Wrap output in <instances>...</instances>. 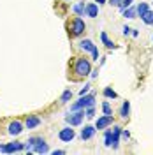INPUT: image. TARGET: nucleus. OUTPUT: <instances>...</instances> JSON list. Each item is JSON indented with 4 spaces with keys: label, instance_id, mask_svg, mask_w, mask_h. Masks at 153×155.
Masks as SVG:
<instances>
[{
    "label": "nucleus",
    "instance_id": "obj_3",
    "mask_svg": "<svg viewBox=\"0 0 153 155\" xmlns=\"http://www.w3.org/2000/svg\"><path fill=\"white\" fill-rule=\"evenodd\" d=\"M88 106H95V95L93 94H90V95H81L79 97V101L74 102L72 106H70V111H77V109H85Z\"/></svg>",
    "mask_w": 153,
    "mask_h": 155
},
{
    "label": "nucleus",
    "instance_id": "obj_33",
    "mask_svg": "<svg viewBox=\"0 0 153 155\" xmlns=\"http://www.w3.org/2000/svg\"><path fill=\"white\" fill-rule=\"evenodd\" d=\"M93 2H99V5H102V4H106L107 0H93Z\"/></svg>",
    "mask_w": 153,
    "mask_h": 155
},
{
    "label": "nucleus",
    "instance_id": "obj_13",
    "mask_svg": "<svg viewBox=\"0 0 153 155\" xmlns=\"http://www.w3.org/2000/svg\"><path fill=\"white\" fill-rule=\"evenodd\" d=\"M48 152H49V148L44 139H41L35 146H32V153H48Z\"/></svg>",
    "mask_w": 153,
    "mask_h": 155
},
{
    "label": "nucleus",
    "instance_id": "obj_17",
    "mask_svg": "<svg viewBox=\"0 0 153 155\" xmlns=\"http://www.w3.org/2000/svg\"><path fill=\"white\" fill-rule=\"evenodd\" d=\"M72 11L76 12V16H85V4L83 2H77L72 5Z\"/></svg>",
    "mask_w": 153,
    "mask_h": 155
},
{
    "label": "nucleus",
    "instance_id": "obj_6",
    "mask_svg": "<svg viewBox=\"0 0 153 155\" xmlns=\"http://www.w3.org/2000/svg\"><path fill=\"white\" fill-rule=\"evenodd\" d=\"M74 137H76V132H74V129H70V125L65 127V129H62V130L58 132V139L63 141V143H70Z\"/></svg>",
    "mask_w": 153,
    "mask_h": 155
},
{
    "label": "nucleus",
    "instance_id": "obj_28",
    "mask_svg": "<svg viewBox=\"0 0 153 155\" xmlns=\"http://www.w3.org/2000/svg\"><path fill=\"white\" fill-rule=\"evenodd\" d=\"M122 139H123V141H129V139H130V132H129V130H122Z\"/></svg>",
    "mask_w": 153,
    "mask_h": 155
},
{
    "label": "nucleus",
    "instance_id": "obj_20",
    "mask_svg": "<svg viewBox=\"0 0 153 155\" xmlns=\"http://www.w3.org/2000/svg\"><path fill=\"white\" fill-rule=\"evenodd\" d=\"M102 94H104L106 99H116V97H118V94H116V92L113 90V88H109V87H106Z\"/></svg>",
    "mask_w": 153,
    "mask_h": 155
},
{
    "label": "nucleus",
    "instance_id": "obj_30",
    "mask_svg": "<svg viewBox=\"0 0 153 155\" xmlns=\"http://www.w3.org/2000/svg\"><path fill=\"white\" fill-rule=\"evenodd\" d=\"M122 30H123V35H129V34L132 32V28H130V27H127V25H125V27H123Z\"/></svg>",
    "mask_w": 153,
    "mask_h": 155
},
{
    "label": "nucleus",
    "instance_id": "obj_27",
    "mask_svg": "<svg viewBox=\"0 0 153 155\" xmlns=\"http://www.w3.org/2000/svg\"><path fill=\"white\" fill-rule=\"evenodd\" d=\"M90 87H92V85H90V83H86L85 88H81V90H79V95H85V94H88V92H90Z\"/></svg>",
    "mask_w": 153,
    "mask_h": 155
},
{
    "label": "nucleus",
    "instance_id": "obj_14",
    "mask_svg": "<svg viewBox=\"0 0 153 155\" xmlns=\"http://www.w3.org/2000/svg\"><path fill=\"white\" fill-rule=\"evenodd\" d=\"M79 48L83 49V51L92 53V51H95V49H97V46L90 41V39H83V41H79Z\"/></svg>",
    "mask_w": 153,
    "mask_h": 155
},
{
    "label": "nucleus",
    "instance_id": "obj_34",
    "mask_svg": "<svg viewBox=\"0 0 153 155\" xmlns=\"http://www.w3.org/2000/svg\"><path fill=\"white\" fill-rule=\"evenodd\" d=\"M151 41H153V35H151Z\"/></svg>",
    "mask_w": 153,
    "mask_h": 155
},
{
    "label": "nucleus",
    "instance_id": "obj_22",
    "mask_svg": "<svg viewBox=\"0 0 153 155\" xmlns=\"http://www.w3.org/2000/svg\"><path fill=\"white\" fill-rule=\"evenodd\" d=\"M104 145L106 146H111V129H104Z\"/></svg>",
    "mask_w": 153,
    "mask_h": 155
},
{
    "label": "nucleus",
    "instance_id": "obj_5",
    "mask_svg": "<svg viewBox=\"0 0 153 155\" xmlns=\"http://www.w3.org/2000/svg\"><path fill=\"white\" fill-rule=\"evenodd\" d=\"M23 150H25V143H21V141H12V143H7V145H0L2 153H18V152H23Z\"/></svg>",
    "mask_w": 153,
    "mask_h": 155
},
{
    "label": "nucleus",
    "instance_id": "obj_16",
    "mask_svg": "<svg viewBox=\"0 0 153 155\" xmlns=\"http://www.w3.org/2000/svg\"><path fill=\"white\" fill-rule=\"evenodd\" d=\"M129 113H130V102L129 101H123V104L120 107V116L122 118H129Z\"/></svg>",
    "mask_w": 153,
    "mask_h": 155
},
{
    "label": "nucleus",
    "instance_id": "obj_4",
    "mask_svg": "<svg viewBox=\"0 0 153 155\" xmlns=\"http://www.w3.org/2000/svg\"><path fill=\"white\" fill-rule=\"evenodd\" d=\"M83 118H85V109H77V111H70L65 116V122L70 127H77V125L83 124Z\"/></svg>",
    "mask_w": 153,
    "mask_h": 155
},
{
    "label": "nucleus",
    "instance_id": "obj_10",
    "mask_svg": "<svg viewBox=\"0 0 153 155\" xmlns=\"http://www.w3.org/2000/svg\"><path fill=\"white\" fill-rule=\"evenodd\" d=\"M39 125H41V118H39L37 115H28L25 118V129L32 130V129H35V127H39Z\"/></svg>",
    "mask_w": 153,
    "mask_h": 155
},
{
    "label": "nucleus",
    "instance_id": "obj_2",
    "mask_svg": "<svg viewBox=\"0 0 153 155\" xmlns=\"http://www.w3.org/2000/svg\"><path fill=\"white\" fill-rule=\"evenodd\" d=\"M85 30H86V25H85V21L79 18V16H76V18L69 23V34H70L72 37H79V35H83Z\"/></svg>",
    "mask_w": 153,
    "mask_h": 155
},
{
    "label": "nucleus",
    "instance_id": "obj_25",
    "mask_svg": "<svg viewBox=\"0 0 153 155\" xmlns=\"http://www.w3.org/2000/svg\"><path fill=\"white\" fill-rule=\"evenodd\" d=\"M85 116L86 118H93V116H95V109H93V106L85 107Z\"/></svg>",
    "mask_w": 153,
    "mask_h": 155
},
{
    "label": "nucleus",
    "instance_id": "obj_21",
    "mask_svg": "<svg viewBox=\"0 0 153 155\" xmlns=\"http://www.w3.org/2000/svg\"><path fill=\"white\" fill-rule=\"evenodd\" d=\"M122 12H123V18H127V19L135 18V9L134 7H127V9H123Z\"/></svg>",
    "mask_w": 153,
    "mask_h": 155
},
{
    "label": "nucleus",
    "instance_id": "obj_32",
    "mask_svg": "<svg viewBox=\"0 0 153 155\" xmlns=\"http://www.w3.org/2000/svg\"><path fill=\"white\" fill-rule=\"evenodd\" d=\"M130 34H132L134 37H137V35H139V32H137V30H134V28H132V32H130Z\"/></svg>",
    "mask_w": 153,
    "mask_h": 155
},
{
    "label": "nucleus",
    "instance_id": "obj_23",
    "mask_svg": "<svg viewBox=\"0 0 153 155\" xmlns=\"http://www.w3.org/2000/svg\"><path fill=\"white\" fill-rule=\"evenodd\" d=\"M102 111H104V115H113V109H111L109 101H104L102 102Z\"/></svg>",
    "mask_w": 153,
    "mask_h": 155
},
{
    "label": "nucleus",
    "instance_id": "obj_18",
    "mask_svg": "<svg viewBox=\"0 0 153 155\" xmlns=\"http://www.w3.org/2000/svg\"><path fill=\"white\" fill-rule=\"evenodd\" d=\"M141 19H143V23L144 25H153V11H146L143 16H141Z\"/></svg>",
    "mask_w": 153,
    "mask_h": 155
},
{
    "label": "nucleus",
    "instance_id": "obj_19",
    "mask_svg": "<svg viewBox=\"0 0 153 155\" xmlns=\"http://www.w3.org/2000/svg\"><path fill=\"white\" fill-rule=\"evenodd\" d=\"M148 9H150V7H148V4H146V2H141V4L135 7V14H137V16H143Z\"/></svg>",
    "mask_w": 153,
    "mask_h": 155
},
{
    "label": "nucleus",
    "instance_id": "obj_1",
    "mask_svg": "<svg viewBox=\"0 0 153 155\" xmlns=\"http://www.w3.org/2000/svg\"><path fill=\"white\" fill-rule=\"evenodd\" d=\"M72 71H74V74L77 78H85L92 72V64L86 58H77L76 62H74V69Z\"/></svg>",
    "mask_w": 153,
    "mask_h": 155
},
{
    "label": "nucleus",
    "instance_id": "obj_11",
    "mask_svg": "<svg viewBox=\"0 0 153 155\" xmlns=\"http://www.w3.org/2000/svg\"><path fill=\"white\" fill-rule=\"evenodd\" d=\"M95 127L93 125H85L83 127V129H81V139H83V141H88V139H92V137H93V136H95Z\"/></svg>",
    "mask_w": 153,
    "mask_h": 155
},
{
    "label": "nucleus",
    "instance_id": "obj_26",
    "mask_svg": "<svg viewBox=\"0 0 153 155\" xmlns=\"http://www.w3.org/2000/svg\"><path fill=\"white\" fill-rule=\"evenodd\" d=\"M132 2H134V0H122V4L118 5V9L123 11V9H127V7H130V5H132Z\"/></svg>",
    "mask_w": 153,
    "mask_h": 155
},
{
    "label": "nucleus",
    "instance_id": "obj_8",
    "mask_svg": "<svg viewBox=\"0 0 153 155\" xmlns=\"http://www.w3.org/2000/svg\"><path fill=\"white\" fill-rule=\"evenodd\" d=\"M109 125H113V115H104L95 122V129H99V130H102Z\"/></svg>",
    "mask_w": 153,
    "mask_h": 155
},
{
    "label": "nucleus",
    "instance_id": "obj_24",
    "mask_svg": "<svg viewBox=\"0 0 153 155\" xmlns=\"http://www.w3.org/2000/svg\"><path fill=\"white\" fill-rule=\"evenodd\" d=\"M70 99H72V92H70V90H65V92L62 94V97H60V101H62V102H69Z\"/></svg>",
    "mask_w": 153,
    "mask_h": 155
},
{
    "label": "nucleus",
    "instance_id": "obj_7",
    "mask_svg": "<svg viewBox=\"0 0 153 155\" xmlns=\"http://www.w3.org/2000/svg\"><path fill=\"white\" fill-rule=\"evenodd\" d=\"M9 134L11 136H19L23 130H25V124H21L19 120H14V122H11L9 124Z\"/></svg>",
    "mask_w": 153,
    "mask_h": 155
},
{
    "label": "nucleus",
    "instance_id": "obj_15",
    "mask_svg": "<svg viewBox=\"0 0 153 155\" xmlns=\"http://www.w3.org/2000/svg\"><path fill=\"white\" fill-rule=\"evenodd\" d=\"M100 41H102V44H104L107 49H115L116 48V44L109 37H107V34H106V32H102V34H100Z\"/></svg>",
    "mask_w": 153,
    "mask_h": 155
},
{
    "label": "nucleus",
    "instance_id": "obj_31",
    "mask_svg": "<svg viewBox=\"0 0 153 155\" xmlns=\"http://www.w3.org/2000/svg\"><path fill=\"white\" fill-rule=\"evenodd\" d=\"M63 153H65L63 150H55V152H53V155H63Z\"/></svg>",
    "mask_w": 153,
    "mask_h": 155
},
{
    "label": "nucleus",
    "instance_id": "obj_9",
    "mask_svg": "<svg viewBox=\"0 0 153 155\" xmlns=\"http://www.w3.org/2000/svg\"><path fill=\"white\" fill-rule=\"evenodd\" d=\"M120 134H122V127L120 125H113V129H111V146L113 148H118V145H120Z\"/></svg>",
    "mask_w": 153,
    "mask_h": 155
},
{
    "label": "nucleus",
    "instance_id": "obj_12",
    "mask_svg": "<svg viewBox=\"0 0 153 155\" xmlns=\"http://www.w3.org/2000/svg\"><path fill=\"white\" fill-rule=\"evenodd\" d=\"M85 14L88 16V18H97V16H99V5L93 4V2L86 4L85 5Z\"/></svg>",
    "mask_w": 153,
    "mask_h": 155
},
{
    "label": "nucleus",
    "instance_id": "obj_29",
    "mask_svg": "<svg viewBox=\"0 0 153 155\" xmlns=\"http://www.w3.org/2000/svg\"><path fill=\"white\" fill-rule=\"evenodd\" d=\"M107 4H111L113 7H118V5L122 4V0H107Z\"/></svg>",
    "mask_w": 153,
    "mask_h": 155
}]
</instances>
